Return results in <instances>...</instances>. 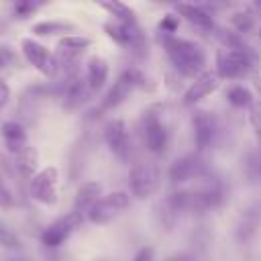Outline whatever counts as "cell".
<instances>
[{"label": "cell", "instance_id": "obj_1", "mask_svg": "<svg viewBox=\"0 0 261 261\" xmlns=\"http://www.w3.org/2000/svg\"><path fill=\"white\" fill-rule=\"evenodd\" d=\"M163 49L171 61V65L186 77H198L206 71L208 55L204 47L196 41L181 39L175 35H163Z\"/></svg>", "mask_w": 261, "mask_h": 261}, {"label": "cell", "instance_id": "obj_2", "mask_svg": "<svg viewBox=\"0 0 261 261\" xmlns=\"http://www.w3.org/2000/svg\"><path fill=\"white\" fill-rule=\"evenodd\" d=\"M255 65L253 53L245 47H224L216 55V75L220 80H243Z\"/></svg>", "mask_w": 261, "mask_h": 261}, {"label": "cell", "instance_id": "obj_3", "mask_svg": "<svg viewBox=\"0 0 261 261\" xmlns=\"http://www.w3.org/2000/svg\"><path fill=\"white\" fill-rule=\"evenodd\" d=\"M161 186V169L155 161H137L128 169L130 194L139 200L153 196Z\"/></svg>", "mask_w": 261, "mask_h": 261}, {"label": "cell", "instance_id": "obj_4", "mask_svg": "<svg viewBox=\"0 0 261 261\" xmlns=\"http://www.w3.org/2000/svg\"><path fill=\"white\" fill-rule=\"evenodd\" d=\"M59 171L53 165L43 167L41 171H37L31 181H29V196L43 204V206H55L59 200Z\"/></svg>", "mask_w": 261, "mask_h": 261}, {"label": "cell", "instance_id": "obj_5", "mask_svg": "<svg viewBox=\"0 0 261 261\" xmlns=\"http://www.w3.org/2000/svg\"><path fill=\"white\" fill-rule=\"evenodd\" d=\"M139 86H145V77H143V73H141L139 69H126V71H122V73L118 75V80L112 84V88L106 92V96L102 98L98 110H100V112H106V110L116 108V106L122 104V102L130 96V92H133L135 88H139Z\"/></svg>", "mask_w": 261, "mask_h": 261}, {"label": "cell", "instance_id": "obj_6", "mask_svg": "<svg viewBox=\"0 0 261 261\" xmlns=\"http://www.w3.org/2000/svg\"><path fill=\"white\" fill-rule=\"evenodd\" d=\"M130 206V196L122 190L110 192L106 196H102L88 212V220L92 224H106L110 220H114L118 214H122L126 208Z\"/></svg>", "mask_w": 261, "mask_h": 261}, {"label": "cell", "instance_id": "obj_7", "mask_svg": "<svg viewBox=\"0 0 261 261\" xmlns=\"http://www.w3.org/2000/svg\"><path fill=\"white\" fill-rule=\"evenodd\" d=\"M20 51L24 55V59L39 71L43 73L45 77H55L59 67H57V59H55V53H51L45 45H41L39 41L31 39V37H24L20 41Z\"/></svg>", "mask_w": 261, "mask_h": 261}, {"label": "cell", "instance_id": "obj_8", "mask_svg": "<svg viewBox=\"0 0 261 261\" xmlns=\"http://www.w3.org/2000/svg\"><path fill=\"white\" fill-rule=\"evenodd\" d=\"M141 130H143V141H145V147L155 153V155H163L167 145H169V130L165 126V122L161 120L159 112H155L153 108L145 112L143 116V124H141Z\"/></svg>", "mask_w": 261, "mask_h": 261}, {"label": "cell", "instance_id": "obj_9", "mask_svg": "<svg viewBox=\"0 0 261 261\" xmlns=\"http://www.w3.org/2000/svg\"><path fill=\"white\" fill-rule=\"evenodd\" d=\"M84 216L77 214V212H67L65 216H59L57 220H53L51 224L45 226V230L41 232V243L49 249H55V247H61L71 234L73 230L82 224Z\"/></svg>", "mask_w": 261, "mask_h": 261}, {"label": "cell", "instance_id": "obj_10", "mask_svg": "<svg viewBox=\"0 0 261 261\" xmlns=\"http://www.w3.org/2000/svg\"><path fill=\"white\" fill-rule=\"evenodd\" d=\"M206 171H208V167H206L202 157L184 155V157H177L169 165L167 175L173 184H184V181H190V179H202L206 175Z\"/></svg>", "mask_w": 261, "mask_h": 261}, {"label": "cell", "instance_id": "obj_11", "mask_svg": "<svg viewBox=\"0 0 261 261\" xmlns=\"http://www.w3.org/2000/svg\"><path fill=\"white\" fill-rule=\"evenodd\" d=\"M104 141L108 145V149L122 161H126L130 157V135L128 128L124 124V120H110L104 126Z\"/></svg>", "mask_w": 261, "mask_h": 261}, {"label": "cell", "instance_id": "obj_12", "mask_svg": "<svg viewBox=\"0 0 261 261\" xmlns=\"http://www.w3.org/2000/svg\"><path fill=\"white\" fill-rule=\"evenodd\" d=\"M218 86H220V77L216 75V71H208V69H206L202 75H198V77L188 86V90H186L184 96H181V102H184L186 106H194L196 102H200V100L206 98L208 94L216 92Z\"/></svg>", "mask_w": 261, "mask_h": 261}, {"label": "cell", "instance_id": "obj_13", "mask_svg": "<svg viewBox=\"0 0 261 261\" xmlns=\"http://www.w3.org/2000/svg\"><path fill=\"white\" fill-rule=\"evenodd\" d=\"M192 130H194V143L200 151L208 149L214 141L216 135V124H214V116L206 110H196L192 114Z\"/></svg>", "mask_w": 261, "mask_h": 261}, {"label": "cell", "instance_id": "obj_14", "mask_svg": "<svg viewBox=\"0 0 261 261\" xmlns=\"http://www.w3.org/2000/svg\"><path fill=\"white\" fill-rule=\"evenodd\" d=\"M0 135H2V141H4L6 151L12 157L18 155L20 151H24L29 147V133H27L24 124H20L18 120H6V122H2Z\"/></svg>", "mask_w": 261, "mask_h": 261}, {"label": "cell", "instance_id": "obj_15", "mask_svg": "<svg viewBox=\"0 0 261 261\" xmlns=\"http://www.w3.org/2000/svg\"><path fill=\"white\" fill-rule=\"evenodd\" d=\"M100 198H102V186H100V181H94V179L84 181V184L77 188V192H75L73 208H71V210L84 216V214L90 212V208H92Z\"/></svg>", "mask_w": 261, "mask_h": 261}, {"label": "cell", "instance_id": "obj_16", "mask_svg": "<svg viewBox=\"0 0 261 261\" xmlns=\"http://www.w3.org/2000/svg\"><path fill=\"white\" fill-rule=\"evenodd\" d=\"M108 73H110V67H108V61L104 57L94 55V57L88 59L84 80H86V84H88V88H90L92 94L104 88V84L108 82Z\"/></svg>", "mask_w": 261, "mask_h": 261}, {"label": "cell", "instance_id": "obj_17", "mask_svg": "<svg viewBox=\"0 0 261 261\" xmlns=\"http://www.w3.org/2000/svg\"><path fill=\"white\" fill-rule=\"evenodd\" d=\"M175 10H177V14L179 16H184L190 24H194V27H198V29H212L214 27V22H212V16H210V12H206L202 6H198V4H186V2H181V4H175Z\"/></svg>", "mask_w": 261, "mask_h": 261}, {"label": "cell", "instance_id": "obj_18", "mask_svg": "<svg viewBox=\"0 0 261 261\" xmlns=\"http://www.w3.org/2000/svg\"><path fill=\"white\" fill-rule=\"evenodd\" d=\"M37 163H39V153L31 145L12 157V167L20 177H33L37 173Z\"/></svg>", "mask_w": 261, "mask_h": 261}, {"label": "cell", "instance_id": "obj_19", "mask_svg": "<svg viewBox=\"0 0 261 261\" xmlns=\"http://www.w3.org/2000/svg\"><path fill=\"white\" fill-rule=\"evenodd\" d=\"M75 24L73 22H65V20H41L37 24H33V33L41 35V37H49V35H63L69 33L73 35Z\"/></svg>", "mask_w": 261, "mask_h": 261}, {"label": "cell", "instance_id": "obj_20", "mask_svg": "<svg viewBox=\"0 0 261 261\" xmlns=\"http://www.w3.org/2000/svg\"><path fill=\"white\" fill-rule=\"evenodd\" d=\"M226 100L230 106L234 108H251L255 104V98H253V92L241 84L237 86H230L228 92H226Z\"/></svg>", "mask_w": 261, "mask_h": 261}, {"label": "cell", "instance_id": "obj_21", "mask_svg": "<svg viewBox=\"0 0 261 261\" xmlns=\"http://www.w3.org/2000/svg\"><path fill=\"white\" fill-rule=\"evenodd\" d=\"M100 6L104 10H108L116 18V22H120V24H137V16H135V10L130 6L122 4V2H100Z\"/></svg>", "mask_w": 261, "mask_h": 261}, {"label": "cell", "instance_id": "obj_22", "mask_svg": "<svg viewBox=\"0 0 261 261\" xmlns=\"http://www.w3.org/2000/svg\"><path fill=\"white\" fill-rule=\"evenodd\" d=\"M255 20H257V16H255V12H251V10L234 12V14L230 16V24H232L239 33H247V31H251V29L255 27Z\"/></svg>", "mask_w": 261, "mask_h": 261}, {"label": "cell", "instance_id": "obj_23", "mask_svg": "<svg viewBox=\"0 0 261 261\" xmlns=\"http://www.w3.org/2000/svg\"><path fill=\"white\" fill-rule=\"evenodd\" d=\"M0 247H4V249H20V239L4 224V222H0Z\"/></svg>", "mask_w": 261, "mask_h": 261}, {"label": "cell", "instance_id": "obj_24", "mask_svg": "<svg viewBox=\"0 0 261 261\" xmlns=\"http://www.w3.org/2000/svg\"><path fill=\"white\" fill-rule=\"evenodd\" d=\"M12 206H14V194H12L10 186L6 184L4 175L0 173V208H2V210H8V208H12Z\"/></svg>", "mask_w": 261, "mask_h": 261}, {"label": "cell", "instance_id": "obj_25", "mask_svg": "<svg viewBox=\"0 0 261 261\" xmlns=\"http://www.w3.org/2000/svg\"><path fill=\"white\" fill-rule=\"evenodd\" d=\"M249 122L253 126V133L257 137V143L261 145V104H253L249 108Z\"/></svg>", "mask_w": 261, "mask_h": 261}, {"label": "cell", "instance_id": "obj_26", "mask_svg": "<svg viewBox=\"0 0 261 261\" xmlns=\"http://www.w3.org/2000/svg\"><path fill=\"white\" fill-rule=\"evenodd\" d=\"M41 4L39 2H31V0H18L16 4H14V14L18 16V18H27L29 14H33L37 8H39Z\"/></svg>", "mask_w": 261, "mask_h": 261}, {"label": "cell", "instance_id": "obj_27", "mask_svg": "<svg viewBox=\"0 0 261 261\" xmlns=\"http://www.w3.org/2000/svg\"><path fill=\"white\" fill-rule=\"evenodd\" d=\"M177 24H179V16H175V14H165L163 20L159 22V29H161L163 35H173L175 29H177Z\"/></svg>", "mask_w": 261, "mask_h": 261}, {"label": "cell", "instance_id": "obj_28", "mask_svg": "<svg viewBox=\"0 0 261 261\" xmlns=\"http://www.w3.org/2000/svg\"><path fill=\"white\" fill-rule=\"evenodd\" d=\"M153 259H155V249L153 247H143L133 257V261H153Z\"/></svg>", "mask_w": 261, "mask_h": 261}, {"label": "cell", "instance_id": "obj_29", "mask_svg": "<svg viewBox=\"0 0 261 261\" xmlns=\"http://www.w3.org/2000/svg\"><path fill=\"white\" fill-rule=\"evenodd\" d=\"M8 100H10V88H8V84L0 77V108H4V106L8 104Z\"/></svg>", "mask_w": 261, "mask_h": 261}, {"label": "cell", "instance_id": "obj_30", "mask_svg": "<svg viewBox=\"0 0 261 261\" xmlns=\"http://www.w3.org/2000/svg\"><path fill=\"white\" fill-rule=\"evenodd\" d=\"M163 261H192L188 255H184V253H179V255H171V257H167V259H163Z\"/></svg>", "mask_w": 261, "mask_h": 261}, {"label": "cell", "instance_id": "obj_31", "mask_svg": "<svg viewBox=\"0 0 261 261\" xmlns=\"http://www.w3.org/2000/svg\"><path fill=\"white\" fill-rule=\"evenodd\" d=\"M253 8H255V16L261 20V2H255V4H253Z\"/></svg>", "mask_w": 261, "mask_h": 261}, {"label": "cell", "instance_id": "obj_32", "mask_svg": "<svg viewBox=\"0 0 261 261\" xmlns=\"http://www.w3.org/2000/svg\"><path fill=\"white\" fill-rule=\"evenodd\" d=\"M4 67V57H2V53H0V69Z\"/></svg>", "mask_w": 261, "mask_h": 261}]
</instances>
